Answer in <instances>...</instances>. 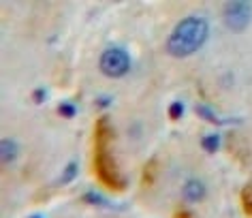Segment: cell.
<instances>
[{
  "mask_svg": "<svg viewBox=\"0 0 252 218\" xmlns=\"http://www.w3.org/2000/svg\"><path fill=\"white\" fill-rule=\"evenodd\" d=\"M239 201H242L244 214L252 218V184H246L242 188V195H239Z\"/></svg>",
  "mask_w": 252,
  "mask_h": 218,
  "instance_id": "8fae6325",
  "label": "cell"
},
{
  "mask_svg": "<svg viewBox=\"0 0 252 218\" xmlns=\"http://www.w3.org/2000/svg\"><path fill=\"white\" fill-rule=\"evenodd\" d=\"M173 218H194V214H192L190 210H184V208H180V210H175Z\"/></svg>",
  "mask_w": 252,
  "mask_h": 218,
  "instance_id": "e0dca14e",
  "label": "cell"
},
{
  "mask_svg": "<svg viewBox=\"0 0 252 218\" xmlns=\"http://www.w3.org/2000/svg\"><path fill=\"white\" fill-rule=\"evenodd\" d=\"M92 167H94V176L103 186H107L109 190H116V192H124L128 182L126 178L120 176L118 171V165L113 156L107 150V146H94V160H92Z\"/></svg>",
  "mask_w": 252,
  "mask_h": 218,
  "instance_id": "7a4b0ae2",
  "label": "cell"
},
{
  "mask_svg": "<svg viewBox=\"0 0 252 218\" xmlns=\"http://www.w3.org/2000/svg\"><path fill=\"white\" fill-rule=\"evenodd\" d=\"M194 111H197L199 118H203L205 122L210 124H218V126H229V124H239V120H235V118H229V120H224V118H218L214 111L207 107V105H197L194 107Z\"/></svg>",
  "mask_w": 252,
  "mask_h": 218,
  "instance_id": "52a82bcc",
  "label": "cell"
},
{
  "mask_svg": "<svg viewBox=\"0 0 252 218\" xmlns=\"http://www.w3.org/2000/svg\"><path fill=\"white\" fill-rule=\"evenodd\" d=\"M32 101L36 103V105H43L47 101V90L45 88H36L34 92H32Z\"/></svg>",
  "mask_w": 252,
  "mask_h": 218,
  "instance_id": "2e32d148",
  "label": "cell"
},
{
  "mask_svg": "<svg viewBox=\"0 0 252 218\" xmlns=\"http://www.w3.org/2000/svg\"><path fill=\"white\" fill-rule=\"evenodd\" d=\"M113 139V128L107 116H100L96 124H94V146H109Z\"/></svg>",
  "mask_w": 252,
  "mask_h": 218,
  "instance_id": "5b68a950",
  "label": "cell"
},
{
  "mask_svg": "<svg viewBox=\"0 0 252 218\" xmlns=\"http://www.w3.org/2000/svg\"><path fill=\"white\" fill-rule=\"evenodd\" d=\"M156 171H158V163H156V158H150L146 165H143V173H141V184L150 188V186L154 184L156 180Z\"/></svg>",
  "mask_w": 252,
  "mask_h": 218,
  "instance_id": "9c48e42d",
  "label": "cell"
},
{
  "mask_svg": "<svg viewBox=\"0 0 252 218\" xmlns=\"http://www.w3.org/2000/svg\"><path fill=\"white\" fill-rule=\"evenodd\" d=\"M210 36V24L199 15L184 17L167 39V54L173 58H188L205 45Z\"/></svg>",
  "mask_w": 252,
  "mask_h": 218,
  "instance_id": "6da1fadb",
  "label": "cell"
},
{
  "mask_svg": "<svg viewBox=\"0 0 252 218\" xmlns=\"http://www.w3.org/2000/svg\"><path fill=\"white\" fill-rule=\"evenodd\" d=\"M182 195H184V201L188 203H199L203 201L205 195H207V188L205 184L201 182V180H188V182L184 184V188H182Z\"/></svg>",
  "mask_w": 252,
  "mask_h": 218,
  "instance_id": "8992f818",
  "label": "cell"
},
{
  "mask_svg": "<svg viewBox=\"0 0 252 218\" xmlns=\"http://www.w3.org/2000/svg\"><path fill=\"white\" fill-rule=\"evenodd\" d=\"M30 218H43V216H39V214H34V216H30Z\"/></svg>",
  "mask_w": 252,
  "mask_h": 218,
  "instance_id": "d6986e66",
  "label": "cell"
},
{
  "mask_svg": "<svg viewBox=\"0 0 252 218\" xmlns=\"http://www.w3.org/2000/svg\"><path fill=\"white\" fill-rule=\"evenodd\" d=\"M58 114H60L62 118H66V120H71V118L77 116V107H75L73 103L64 101V103H60V105H58Z\"/></svg>",
  "mask_w": 252,
  "mask_h": 218,
  "instance_id": "9a60e30c",
  "label": "cell"
},
{
  "mask_svg": "<svg viewBox=\"0 0 252 218\" xmlns=\"http://www.w3.org/2000/svg\"><path fill=\"white\" fill-rule=\"evenodd\" d=\"M81 201L88 203V205H94V208H113L103 195H98V192H94V190H88L86 195L81 197Z\"/></svg>",
  "mask_w": 252,
  "mask_h": 218,
  "instance_id": "30bf717a",
  "label": "cell"
},
{
  "mask_svg": "<svg viewBox=\"0 0 252 218\" xmlns=\"http://www.w3.org/2000/svg\"><path fill=\"white\" fill-rule=\"evenodd\" d=\"M17 154H20V146H17V141L2 139V143H0V158H2V163L11 165L17 158Z\"/></svg>",
  "mask_w": 252,
  "mask_h": 218,
  "instance_id": "ba28073f",
  "label": "cell"
},
{
  "mask_svg": "<svg viewBox=\"0 0 252 218\" xmlns=\"http://www.w3.org/2000/svg\"><path fill=\"white\" fill-rule=\"evenodd\" d=\"M222 22L231 32H244L252 24V4L246 0H233L222 9Z\"/></svg>",
  "mask_w": 252,
  "mask_h": 218,
  "instance_id": "277c9868",
  "label": "cell"
},
{
  "mask_svg": "<svg viewBox=\"0 0 252 218\" xmlns=\"http://www.w3.org/2000/svg\"><path fill=\"white\" fill-rule=\"evenodd\" d=\"M201 148H203L205 152H218V148H220V135L218 133H212V135H205L203 139H201Z\"/></svg>",
  "mask_w": 252,
  "mask_h": 218,
  "instance_id": "7c38bea8",
  "label": "cell"
},
{
  "mask_svg": "<svg viewBox=\"0 0 252 218\" xmlns=\"http://www.w3.org/2000/svg\"><path fill=\"white\" fill-rule=\"evenodd\" d=\"M98 68L105 77L109 79H120L130 71V56L122 47H109L100 56Z\"/></svg>",
  "mask_w": 252,
  "mask_h": 218,
  "instance_id": "3957f363",
  "label": "cell"
},
{
  "mask_svg": "<svg viewBox=\"0 0 252 218\" xmlns=\"http://www.w3.org/2000/svg\"><path fill=\"white\" fill-rule=\"evenodd\" d=\"M109 105H111V96H98L96 98V107H100V109H105V107H109Z\"/></svg>",
  "mask_w": 252,
  "mask_h": 218,
  "instance_id": "ac0fdd59",
  "label": "cell"
},
{
  "mask_svg": "<svg viewBox=\"0 0 252 218\" xmlns=\"http://www.w3.org/2000/svg\"><path fill=\"white\" fill-rule=\"evenodd\" d=\"M77 173H79V165L75 163V160H71L66 167H64V171H62V176H60V184H68V182H73L75 178H77Z\"/></svg>",
  "mask_w": 252,
  "mask_h": 218,
  "instance_id": "4fadbf2b",
  "label": "cell"
},
{
  "mask_svg": "<svg viewBox=\"0 0 252 218\" xmlns=\"http://www.w3.org/2000/svg\"><path fill=\"white\" fill-rule=\"evenodd\" d=\"M184 111H186V107L182 101H175V103L169 105V118H171L173 122H178L180 118H184Z\"/></svg>",
  "mask_w": 252,
  "mask_h": 218,
  "instance_id": "5bb4252c",
  "label": "cell"
}]
</instances>
